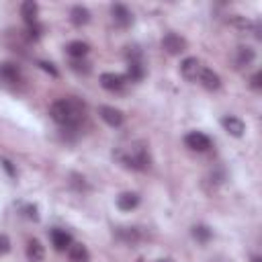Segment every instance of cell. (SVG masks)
Masks as SVG:
<instances>
[{
    "instance_id": "6da1fadb",
    "label": "cell",
    "mask_w": 262,
    "mask_h": 262,
    "mask_svg": "<svg viewBox=\"0 0 262 262\" xmlns=\"http://www.w3.org/2000/svg\"><path fill=\"white\" fill-rule=\"evenodd\" d=\"M49 115L63 127H76L82 121V106L72 98H59L49 106Z\"/></svg>"
},
{
    "instance_id": "7a4b0ae2",
    "label": "cell",
    "mask_w": 262,
    "mask_h": 262,
    "mask_svg": "<svg viewBox=\"0 0 262 262\" xmlns=\"http://www.w3.org/2000/svg\"><path fill=\"white\" fill-rule=\"evenodd\" d=\"M117 160L131 168V170H145L149 166V154L143 145H129V147H119L115 151Z\"/></svg>"
},
{
    "instance_id": "3957f363",
    "label": "cell",
    "mask_w": 262,
    "mask_h": 262,
    "mask_svg": "<svg viewBox=\"0 0 262 262\" xmlns=\"http://www.w3.org/2000/svg\"><path fill=\"white\" fill-rule=\"evenodd\" d=\"M162 47L170 55H178V53H182L186 49V39L180 37V35H176V33H166L162 37Z\"/></svg>"
},
{
    "instance_id": "277c9868",
    "label": "cell",
    "mask_w": 262,
    "mask_h": 262,
    "mask_svg": "<svg viewBox=\"0 0 262 262\" xmlns=\"http://www.w3.org/2000/svg\"><path fill=\"white\" fill-rule=\"evenodd\" d=\"M98 115H100V119H102L106 125H111V127H121L123 121H125V115H123L119 108L106 106V104L98 106Z\"/></svg>"
},
{
    "instance_id": "5b68a950",
    "label": "cell",
    "mask_w": 262,
    "mask_h": 262,
    "mask_svg": "<svg viewBox=\"0 0 262 262\" xmlns=\"http://www.w3.org/2000/svg\"><path fill=\"white\" fill-rule=\"evenodd\" d=\"M184 143H186L190 149H194V151H207V149L211 147V139H209L205 133H201V131H190V133H186Z\"/></svg>"
},
{
    "instance_id": "8992f818",
    "label": "cell",
    "mask_w": 262,
    "mask_h": 262,
    "mask_svg": "<svg viewBox=\"0 0 262 262\" xmlns=\"http://www.w3.org/2000/svg\"><path fill=\"white\" fill-rule=\"evenodd\" d=\"M196 82H199L203 88H207V90H217V88L221 86V78H219L213 70H209V68H205V66L201 68Z\"/></svg>"
},
{
    "instance_id": "52a82bcc",
    "label": "cell",
    "mask_w": 262,
    "mask_h": 262,
    "mask_svg": "<svg viewBox=\"0 0 262 262\" xmlns=\"http://www.w3.org/2000/svg\"><path fill=\"white\" fill-rule=\"evenodd\" d=\"M201 68H203V66H201V61H199L196 57H186V59H182V63H180L182 76H184L186 80H190V82H196Z\"/></svg>"
},
{
    "instance_id": "ba28073f",
    "label": "cell",
    "mask_w": 262,
    "mask_h": 262,
    "mask_svg": "<svg viewBox=\"0 0 262 262\" xmlns=\"http://www.w3.org/2000/svg\"><path fill=\"white\" fill-rule=\"evenodd\" d=\"M100 86L104 90H113V92L121 90L125 86V76L115 74V72H104V74H100Z\"/></svg>"
},
{
    "instance_id": "9c48e42d",
    "label": "cell",
    "mask_w": 262,
    "mask_h": 262,
    "mask_svg": "<svg viewBox=\"0 0 262 262\" xmlns=\"http://www.w3.org/2000/svg\"><path fill=\"white\" fill-rule=\"evenodd\" d=\"M111 14H113V20H115L119 27H129V25L133 23V14H131V10H129L125 4H113Z\"/></svg>"
},
{
    "instance_id": "30bf717a",
    "label": "cell",
    "mask_w": 262,
    "mask_h": 262,
    "mask_svg": "<svg viewBox=\"0 0 262 262\" xmlns=\"http://www.w3.org/2000/svg\"><path fill=\"white\" fill-rule=\"evenodd\" d=\"M49 237H51V244H53V248L57 252H66L72 246V235L68 231H63V229H51Z\"/></svg>"
},
{
    "instance_id": "8fae6325",
    "label": "cell",
    "mask_w": 262,
    "mask_h": 262,
    "mask_svg": "<svg viewBox=\"0 0 262 262\" xmlns=\"http://www.w3.org/2000/svg\"><path fill=\"white\" fill-rule=\"evenodd\" d=\"M221 125H223V129H225L229 135H233V137H242V135H244V131H246L244 121H242V119H237V117H233V115L223 117V119H221Z\"/></svg>"
},
{
    "instance_id": "7c38bea8",
    "label": "cell",
    "mask_w": 262,
    "mask_h": 262,
    "mask_svg": "<svg viewBox=\"0 0 262 262\" xmlns=\"http://www.w3.org/2000/svg\"><path fill=\"white\" fill-rule=\"evenodd\" d=\"M0 80L4 84H16L20 82V72L12 63H0Z\"/></svg>"
},
{
    "instance_id": "4fadbf2b",
    "label": "cell",
    "mask_w": 262,
    "mask_h": 262,
    "mask_svg": "<svg viewBox=\"0 0 262 262\" xmlns=\"http://www.w3.org/2000/svg\"><path fill=\"white\" fill-rule=\"evenodd\" d=\"M139 205V194L137 192H121L117 196V207L121 211H133Z\"/></svg>"
},
{
    "instance_id": "5bb4252c",
    "label": "cell",
    "mask_w": 262,
    "mask_h": 262,
    "mask_svg": "<svg viewBox=\"0 0 262 262\" xmlns=\"http://www.w3.org/2000/svg\"><path fill=\"white\" fill-rule=\"evenodd\" d=\"M27 258H29V262H41L43 258H45V248H43V244L39 242V239H29V244H27Z\"/></svg>"
},
{
    "instance_id": "9a60e30c",
    "label": "cell",
    "mask_w": 262,
    "mask_h": 262,
    "mask_svg": "<svg viewBox=\"0 0 262 262\" xmlns=\"http://www.w3.org/2000/svg\"><path fill=\"white\" fill-rule=\"evenodd\" d=\"M20 14L25 18V23L31 27V25H37V14H39V6L33 2V0H27L20 4Z\"/></svg>"
},
{
    "instance_id": "2e32d148",
    "label": "cell",
    "mask_w": 262,
    "mask_h": 262,
    "mask_svg": "<svg viewBox=\"0 0 262 262\" xmlns=\"http://www.w3.org/2000/svg\"><path fill=\"white\" fill-rule=\"evenodd\" d=\"M68 256H70V262H90V254L82 244H72L68 250Z\"/></svg>"
},
{
    "instance_id": "e0dca14e",
    "label": "cell",
    "mask_w": 262,
    "mask_h": 262,
    "mask_svg": "<svg viewBox=\"0 0 262 262\" xmlns=\"http://www.w3.org/2000/svg\"><path fill=\"white\" fill-rule=\"evenodd\" d=\"M66 51H68V55H72V57H80V59H82V57L90 51V45H88L86 41H72V43H68Z\"/></svg>"
},
{
    "instance_id": "ac0fdd59",
    "label": "cell",
    "mask_w": 262,
    "mask_h": 262,
    "mask_svg": "<svg viewBox=\"0 0 262 262\" xmlns=\"http://www.w3.org/2000/svg\"><path fill=\"white\" fill-rule=\"evenodd\" d=\"M141 80L143 78V61L141 59H129V63H127V76H125V80Z\"/></svg>"
},
{
    "instance_id": "d6986e66",
    "label": "cell",
    "mask_w": 262,
    "mask_h": 262,
    "mask_svg": "<svg viewBox=\"0 0 262 262\" xmlns=\"http://www.w3.org/2000/svg\"><path fill=\"white\" fill-rule=\"evenodd\" d=\"M70 18H72V23H74L76 27H82V25H86V23L90 20V12H88V8H84V6H74L72 12H70Z\"/></svg>"
},
{
    "instance_id": "ffe728a7",
    "label": "cell",
    "mask_w": 262,
    "mask_h": 262,
    "mask_svg": "<svg viewBox=\"0 0 262 262\" xmlns=\"http://www.w3.org/2000/svg\"><path fill=\"white\" fill-rule=\"evenodd\" d=\"M117 237L125 244H135L139 239V229L135 227H119L117 229Z\"/></svg>"
},
{
    "instance_id": "44dd1931",
    "label": "cell",
    "mask_w": 262,
    "mask_h": 262,
    "mask_svg": "<svg viewBox=\"0 0 262 262\" xmlns=\"http://www.w3.org/2000/svg\"><path fill=\"white\" fill-rule=\"evenodd\" d=\"M254 59H256V51L252 47H248V45L237 47V63L239 66H250Z\"/></svg>"
},
{
    "instance_id": "7402d4cb",
    "label": "cell",
    "mask_w": 262,
    "mask_h": 262,
    "mask_svg": "<svg viewBox=\"0 0 262 262\" xmlns=\"http://www.w3.org/2000/svg\"><path fill=\"white\" fill-rule=\"evenodd\" d=\"M211 235H213V231H211L207 225H194V227H192V237L199 239V242H203V244L209 242Z\"/></svg>"
},
{
    "instance_id": "603a6c76",
    "label": "cell",
    "mask_w": 262,
    "mask_h": 262,
    "mask_svg": "<svg viewBox=\"0 0 262 262\" xmlns=\"http://www.w3.org/2000/svg\"><path fill=\"white\" fill-rule=\"evenodd\" d=\"M8 250H10V239H8V235L0 233V254H6Z\"/></svg>"
},
{
    "instance_id": "cb8c5ba5",
    "label": "cell",
    "mask_w": 262,
    "mask_h": 262,
    "mask_svg": "<svg viewBox=\"0 0 262 262\" xmlns=\"http://www.w3.org/2000/svg\"><path fill=\"white\" fill-rule=\"evenodd\" d=\"M39 66H41V68H43L45 72H49L51 76H57V70H55V68H53L51 63H47V61H39Z\"/></svg>"
},
{
    "instance_id": "d4e9b609",
    "label": "cell",
    "mask_w": 262,
    "mask_h": 262,
    "mask_svg": "<svg viewBox=\"0 0 262 262\" xmlns=\"http://www.w3.org/2000/svg\"><path fill=\"white\" fill-rule=\"evenodd\" d=\"M260 80H262V74H260V72H256V74L252 76V88H260V86H262V82H260Z\"/></svg>"
},
{
    "instance_id": "484cf974",
    "label": "cell",
    "mask_w": 262,
    "mask_h": 262,
    "mask_svg": "<svg viewBox=\"0 0 262 262\" xmlns=\"http://www.w3.org/2000/svg\"><path fill=\"white\" fill-rule=\"evenodd\" d=\"M0 162H2V166H4V168H6V172H8V174H10V176H14V174H16V172H14V168H12V164H10V162H8V160H6V158H2V160H0Z\"/></svg>"
},
{
    "instance_id": "4316f807",
    "label": "cell",
    "mask_w": 262,
    "mask_h": 262,
    "mask_svg": "<svg viewBox=\"0 0 262 262\" xmlns=\"http://www.w3.org/2000/svg\"><path fill=\"white\" fill-rule=\"evenodd\" d=\"M252 262H260V258H258V256H254V258H252Z\"/></svg>"
},
{
    "instance_id": "83f0119b",
    "label": "cell",
    "mask_w": 262,
    "mask_h": 262,
    "mask_svg": "<svg viewBox=\"0 0 262 262\" xmlns=\"http://www.w3.org/2000/svg\"><path fill=\"white\" fill-rule=\"evenodd\" d=\"M158 262H170V260H158Z\"/></svg>"
}]
</instances>
